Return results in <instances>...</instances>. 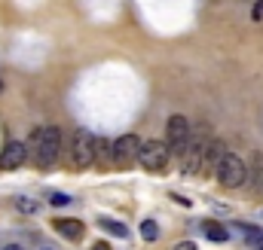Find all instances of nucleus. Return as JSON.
<instances>
[{
	"label": "nucleus",
	"instance_id": "obj_18",
	"mask_svg": "<svg viewBox=\"0 0 263 250\" xmlns=\"http://www.w3.org/2000/svg\"><path fill=\"white\" fill-rule=\"evenodd\" d=\"M172 250H196V244H190V241H181L178 247H172Z\"/></svg>",
	"mask_w": 263,
	"mask_h": 250
},
{
	"label": "nucleus",
	"instance_id": "obj_11",
	"mask_svg": "<svg viewBox=\"0 0 263 250\" xmlns=\"http://www.w3.org/2000/svg\"><path fill=\"white\" fill-rule=\"evenodd\" d=\"M233 232H242V235L248 238L251 247L263 250V229H257V226H233Z\"/></svg>",
	"mask_w": 263,
	"mask_h": 250
},
{
	"label": "nucleus",
	"instance_id": "obj_13",
	"mask_svg": "<svg viewBox=\"0 0 263 250\" xmlns=\"http://www.w3.org/2000/svg\"><path fill=\"white\" fill-rule=\"evenodd\" d=\"M95 150H98V162H101V165L114 162V143H107V140L95 137Z\"/></svg>",
	"mask_w": 263,
	"mask_h": 250
},
{
	"label": "nucleus",
	"instance_id": "obj_9",
	"mask_svg": "<svg viewBox=\"0 0 263 250\" xmlns=\"http://www.w3.org/2000/svg\"><path fill=\"white\" fill-rule=\"evenodd\" d=\"M52 229H55L59 235H65L67 241H80V238L86 235V226H83L80 220H52Z\"/></svg>",
	"mask_w": 263,
	"mask_h": 250
},
{
	"label": "nucleus",
	"instance_id": "obj_2",
	"mask_svg": "<svg viewBox=\"0 0 263 250\" xmlns=\"http://www.w3.org/2000/svg\"><path fill=\"white\" fill-rule=\"evenodd\" d=\"M70 162H73V168H83V171L98 162L95 137H92L89 131H83V128H77V131L70 134Z\"/></svg>",
	"mask_w": 263,
	"mask_h": 250
},
{
	"label": "nucleus",
	"instance_id": "obj_20",
	"mask_svg": "<svg viewBox=\"0 0 263 250\" xmlns=\"http://www.w3.org/2000/svg\"><path fill=\"white\" fill-rule=\"evenodd\" d=\"M0 95H3V82H0Z\"/></svg>",
	"mask_w": 263,
	"mask_h": 250
},
{
	"label": "nucleus",
	"instance_id": "obj_4",
	"mask_svg": "<svg viewBox=\"0 0 263 250\" xmlns=\"http://www.w3.org/2000/svg\"><path fill=\"white\" fill-rule=\"evenodd\" d=\"M190 137H193V128L187 122V116L175 113V116L168 119V125H165V143L172 147V153L184 156V150L190 147Z\"/></svg>",
	"mask_w": 263,
	"mask_h": 250
},
{
	"label": "nucleus",
	"instance_id": "obj_19",
	"mask_svg": "<svg viewBox=\"0 0 263 250\" xmlns=\"http://www.w3.org/2000/svg\"><path fill=\"white\" fill-rule=\"evenodd\" d=\"M3 250H25V247H18V244H6Z\"/></svg>",
	"mask_w": 263,
	"mask_h": 250
},
{
	"label": "nucleus",
	"instance_id": "obj_7",
	"mask_svg": "<svg viewBox=\"0 0 263 250\" xmlns=\"http://www.w3.org/2000/svg\"><path fill=\"white\" fill-rule=\"evenodd\" d=\"M25 159H28L25 143H22V140H9V143L3 147V153H0V168H6V171L22 168V165H25Z\"/></svg>",
	"mask_w": 263,
	"mask_h": 250
},
{
	"label": "nucleus",
	"instance_id": "obj_21",
	"mask_svg": "<svg viewBox=\"0 0 263 250\" xmlns=\"http://www.w3.org/2000/svg\"><path fill=\"white\" fill-rule=\"evenodd\" d=\"M98 250H107V247H104V244H101V247H98Z\"/></svg>",
	"mask_w": 263,
	"mask_h": 250
},
{
	"label": "nucleus",
	"instance_id": "obj_16",
	"mask_svg": "<svg viewBox=\"0 0 263 250\" xmlns=\"http://www.w3.org/2000/svg\"><path fill=\"white\" fill-rule=\"evenodd\" d=\"M251 18H254V22H263V0H257V3H254V9H251Z\"/></svg>",
	"mask_w": 263,
	"mask_h": 250
},
{
	"label": "nucleus",
	"instance_id": "obj_12",
	"mask_svg": "<svg viewBox=\"0 0 263 250\" xmlns=\"http://www.w3.org/2000/svg\"><path fill=\"white\" fill-rule=\"evenodd\" d=\"M98 226H101L107 235H117V238H126V235H129V229H126L123 223H117V220H107V217H101V220H98Z\"/></svg>",
	"mask_w": 263,
	"mask_h": 250
},
{
	"label": "nucleus",
	"instance_id": "obj_5",
	"mask_svg": "<svg viewBox=\"0 0 263 250\" xmlns=\"http://www.w3.org/2000/svg\"><path fill=\"white\" fill-rule=\"evenodd\" d=\"M168 153H172V147L165 143V140H144L141 143V165L147 168V171H162L165 165H168Z\"/></svg>",
	"mask_w": 263,
	"mask_h": 250
},
{
	"label": "nucleus",
	"instance_id": "obj_6",
	"mask_svg": "<svg viewBox=\"0 0 263 250\" xmlns=\"http://www.w3.org/2000/svg\"><path fill=\"white\" fill-rule=\"evenodd\" d=\"M141 143H144V140H138L135 134L117 137V140H114V165H117V168H132V162L141 159Z\"/></svg>",
	"mask_w": 263,
	"mask_h": 250
},
{
	"label": "nucleus",
	"instance_id": "obj_10",
	"mask_svg": "<svg viewBox=\"0 0 263 250\" xmlns=\"http://www.w3.org/2000/svg\"><path fill=\"white\" fill-rule=\"evenodd\" d=\"M202 232H205V238L214 241V244H227V241H230V229H223L220 223H205Z\"/></svg>",
	"mask_w": 263,
	"mask_h": 250
},
{
	"label": "nucleus",
	"instance_id": "obj_17",
	"mask_svg": "<svg viewBox=\"0 0 263 250\" xmlns=\"http://www.w3.org/2000/svg\"><path fill=\"white\" fill-rule=\"evenodd\" d=\"M49 201H52V204H67L70 198H67V195H59V192H52V195H49Z\"/></svg>",
	"mask_w": 263,
	"mask_h": 250
},
{
	"label": "nucleus",
	"instance_id": "obj_15",
	"mask_svg": "<svg viewBox=\"0 0 263 250\" xmlns=\"http://www.w3.org/2000/svg\"><path fill=\"white\" fill-rule=\"evenodd\" d=\"M15 207H18V211H25V214H37V207H40V204H37V201H31V198H15Z\"/></svg>",
	"mask_w": 263,
	"mask_h": 250
},
{
	"label": "nucleus",
	"instance_id": "obj_1",
	"mask_svg": "<svg viewBox=\"0 0 263 250\" xmlns=\"http://www.w3.org/2000/svg\"><path fill=\"white\" fill-rule=\"evenodd\" d=\"M62 153V128L59 125H46L40 131H34V162L37 168H52L59 162Z\"/></svg>",
	"mask_w": 263,
	"mask_h": 250
},
{
	"label": "nucleus",
	"instance_id": "obj_3",
	"mask_svg": "<svg viewBox=\"0 0 263 250\" xmlns=\"http://www.w3.org/2000/svg\"><path fill=\"white\" fill-rule=\"evenodd\" d=\"M214 177H217V183H220L223 189H236V186H242V183L248 180V168H245V162H242L239 156L227 153V156L220 159Z\"/></svg>",
	"mask_w": 263,
	"mask_h": 250
},
{
	"label": "nucleus",
	"instance_id": "obj_14",
	"mask_svg": "<svg viewBox=\"0 0 263 250\" xmlns=\"http://www.w3.org/2000/svg\"><path fill=\"white\" fill-rule=\"evenodd\" d=\"M141 238H144V241H156V238H159V226H156L153 220H144V223H141Z\"/></svg>",
	"mask_w": 263,
	"mask_h": 250
},
{
	"label": "nucleus",
	"instance_id": "obj_8",
	"mask_svg": "<svg viewBox=\"0 0 263 250\" xmlns=\"http://www.w3.org/2000/svg\"><path fill=\"white\" fill-rule=\"evenodd\" d=\"M223 156H227V150L220 147V140H211L208 150H205V159H202V174H214Z\"/></svg>",
	"mask_w": 263,
	"mask_h": 250
}]
</instances>
